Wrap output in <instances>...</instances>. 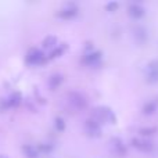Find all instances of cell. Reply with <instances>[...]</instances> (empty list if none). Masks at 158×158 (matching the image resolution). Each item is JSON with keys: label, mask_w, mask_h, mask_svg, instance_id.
<instances>
[{"label": "cell", "mask_w": 158, "mask_h": 158, "mask_svg": "<svg viewBox=\"0 0 158 158\" xmlns=\"http://www.w3.org/2000/svg\"><path fill=\"white\" fill-rule=\"evenodd\" d=\"M54 125H56V128H57V131H64L65 129V122H64L61 118H56V122H54Z\"/></svg>", "instance_id": "obj_16"}, {"label": "cell", "mask_w": 158, "mask_h": 158, "mask_svg": "<svg viewBox=\"0 0 158 158\" xmlns=\"http://www.w3.org/2000/svg\"><path fill=\"white\" fill-rule=\"evenodd\" d=\"M27 63L28 64H42V63H44V57H43V53L42 52H39V50H36V49H33V50H31L29 53H28V56H27Z\"/></svg>", "instance_id": "obj_2"}, {"label": "cell", "mask_w": 158, "mask_h": 158, "mask_svg": "<svg viewBox=\"0 0 158 158\" xmlns=\"http://www.w3.org/2000/svg\"><path fill=\"white\" fill-rule=\"evenodd\" d=\"M157 132L156 128H142L140 129V135L142 136H151V135H154Z\"/></svg>", "instance_id": "obj_14"}, {"label": "cell", "mask_w": 158, "mask_h": 158, "mask_svg": "<svg viewBox=\"0 0 158 158\" xmlns=\"http://www.w3.org/2000/svg\"><path fill=\"white\" fill-rule=\"evenodd\" d=\"M118 6H119V4H118L117 2H111V3H108V4L106 6V10H108V11H111V13H112V11H117Z\"/></svg>", "instance_id": "obj_18"}, {"label": "cell", "mask_w": 158, "mask_h": 158, "mask_svg": "<svg viewBox=\"0 0 158 158\" xmlns=\"http://www.w3.org/2000/svg\"><path fill=\"white\" fill-rule=\"evenodd\" d=\"M157 110V103L156 101H148V103L144 104V107H143V112H144L146 115H151L154 114Z\"/></svg>", "instance_id": "obj_8"}, {"label": "cell", "mask_w": 158, "mask_h": 158, "mask_svg": "<svg viewBox=\"0 0 158 158\" xmlns=\"http://www.w3.org/2000/svg\"><path fill=\"white\" fill-rule=\"evenodd\" d=\"M40 150L42 151H46V153H47V151L52 150V147H50V146H40Z\"/></svg>", "instance_id": "obj_19"}, {"label": "cell", "mask_w": 158, "mask_h": 158, "mask_svg": "<svg viewBox=\"0 0 158 158\" xmlns=\"http://www.w3.org/2000/svg\"><path fill=\"white\" fill-rule=\"evenodd\" d=\"M135 36H136L139 40H146V38H147V33H146V31L143 29V28H137L136 31H135Z\"/></svg>", "instance_id": "obj_13"}, {"label": "cell", "mask_w": 158, "mask_h": 158, "mask_svg": "<svg viewBox=\"0 0 158 158\" xmlns=\"http://www.w3.org/2000/svg\"><path fill=\"white\" fill-rule=\"evenodd\" d=\"M63 52H64V49L63 47H57V49H54V50H52V53H50V57H60L61 54H63Z\"/></svg>", "instance_id": "obj_17"}, {"label": "cell", "mask_w": 158, "mask_h": 158, "mask_svg": "<svg viewBox=\"0 0 158 158\" xmlns=\"http://www.w3.org/2000/svg\"><path fill=\"white\" fill-rule=\"evenodd\" d=\"M147 81L150 82V83H157V82H158V68L148 69Z\"/></svg>", "instance_id": "obj_10"}, {"label": "cell", "mask_w": 158, "mask_h": 158, "mask_svg": "<svg viewBox=\"0 0 158 158\" xmlns=\"http://www.w3.org/2000/svg\"><path fill=\"white\" fill-rule=\"evenodd\" d=\"M61 82H63V77L61 75H54V77H52V79H50V87L56 89V87H58L61 85Z\"/></svg>", "instance_id": "obj_11"}, {"label": "cell", "mask_w": 158, "mask_h": 158, "mask_svg": "<svg viewBox=\"0 0 158 158\" xmlns=\"http://www.w3.org/2000/svg\"><path fill=\"white\" fill-rule=\"evenodd\" d=\"M132 146L135 148H137L139 151H143V153H150L153 151L154 144L148 140H142V139H133L132 140Z\"/></svg>", "instance_id": "obj_1"}, {"label": "cell", "mask_w": 158, "mask_h": 158, "mask_svg": "<svg viewBox=\"0 0 158 158\" xmlns=\"http://www.w3.org/2000/svg\"><path fill=\"white\" fill-rule=\"evenodd\" d=\"M128 11H129V15L135 19H139L144 15V8H143L140 4H136V3H133V4L129 6Z\"/></svg>", "instance_id": "obj_4"}, {"label": "cell", "mask_w": 158, "mask_h": 158, "mask_svg": "<svg viewBox=\"0 0 158 158\" xmlns=\"http://www.w3.org/2000/svg\"><path fill=\"white\" fill-rule=\"evenodd\" d=\"M78 14V8L75 7V6H67L64 10H61L60 13H58V15L61 17V18H65V19H69V18H74L75 15Z\"/></svg>", "instance_id": "obj_5"}, {"label": "cell", "mask_w": 158, "mask_h": 158, "mask_svg": "<svg viewBox=\"0 0 158 158\" xmlns=\"http://www.w3.org/2000/svg\"><path fill=\"white\" fill-rule=\"evenodd\" d=\"M22 150H24V154L28 158H36L38 157V150H36L35 147H32V146H24Z\"/></svg>", "instance_id": "obj_9"}, {"label": "cell", "mask_w": 158, "mask_h": 158, "mask_svg": "<svg viewBox=\"0 0 158 158\" xmlns=\"http://www.w3.org/2000/svg\"><path fill=\"white\" fill-rule=\"evenodd\" d=\"M19 101H21V94H19V93H14V94L10 97V100H8V106L15 107L19 104Z\"/></svg>", "instance_id": "obj_12"}, {"label": "cell", "mask_w": 158, "mask_h": 158, "mask_svg": "<svg viewBox=\"0 0 158 158\" xmlns=\"http://www.w3.org/2000/svg\"><path fill=\"white\" fill-rule=\"evenodd\" d=\"M69 103L72 104L74 107H77V108H83L85 106H86V98L83 97V96L81 94V93H78V92H72V93H69Z\"/></svg>", "instance_id": "obj_3"}, {"label": "cell", "mask_w": 158, "mask_h": 158, "mask_svg": "<svg viewBox=\"0 0 158 158\" xmlns=\"http://www.w3.org/2000/svg\"><path fill=\"white\" fill-rule=\"evenodd\" d=\"M56 42H57V39L54 38V36H49V38H46L44 39V42H43V44L46 47H54V44H56Z\"/></svg>", "instance_id": "obj_15"}, {"label": "cell", "mask_w": 158, "mask_h": 158, "mask_svg": "<svg viewBox=\"0 0 158 158\" xmlns=\"http://www.w3.org/2000/svg\"><path fill=\"white\" fill-rule=\"evenodd\" d=\"M100 58H101V53L100 52H93V53H90V54H86V57H85V63L94 64V63H97Z\"/></svg>", "instance_id": "obj_7"}, {"label": "cell", "mask_w": 158, "mask_h": 158, "mask_svg": "<svg viewBox=\"0 0 158 158\" xmlns=\"http://www.w3.org/2000/svg\"><path fill=\"white\" fill-rule=\"evenodd\" d=\"M85 126L90 135H100V125H98L97 119H87Z\"/></svg>", "instance_id": "obj_6"}]
</instances>
